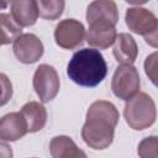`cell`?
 <instances>
[{
  "instance_id": "cell-2",
  "label": "cell",
  "mask_w": 158,
  "mask_h": 158,
  "mask_svg": "<svg viewBox=\"0 0 158 158\" xmlns=\"http://www.w3.org/2000/svg\"><path fill=\"white\" fill-rule=\"evenodd\" d=\"M67 74L80 86L95 88L105 79L107 64L98 49L83 48L72 56L67 65Z\"/></svg>"
},
{
  "instance_id": "cell-16",
  "label": "cell",
  "mask_w": 158,
  "mask_h": 158,
  "mask_svg": "<svg viewBox=\"0 0 158 158\" xmlns=\"http://www.w3.org/2000/svg\"><path fill=\"white\" fill-rule=\"evenodd\" d=\"M1 44H7L15 42L22 35V26L15 20L12 14H1Z\"/></svg>"
},
{
  "instance_id": "cell-14",
  "label": "cell",
  "mask_w": 158,
  "mask_h": 158,
  "mask_svg": "<svg viewBox=\"0 0 158 158\" xmlns=\"http://www.w3.org/2000/svg\"><path fill=\"white\" fill-rule=\"evenodd\" d=\"M52 158H88L77 143L68 136H56L49 142Z\"/></svg>"
},
{
  "instance_id": "cell-10",
  "label": "cell",
  "mask_w": 158,
  "mask_h": 158,
  "mask_svg": "<svg viewBox=\"0 0 158 158\" xmlns=\"http://www.w3.org/2000/svg\"><path fill=\"white\" fill-rule=\"evenodd\" d=\"M27 125L20 112H10L0 121V138L2 142H15L27 133Z\"/></svg>"
},
{
  "instance_id": "cell-18",
  "label": "cell",
  "mask_w": 158,
  "mask_h": 158,
  "mask_svg": "<svg viewBox=\"0 0 158 158\" xmlns=\"http://www.w3.org/2000/svg\"><path fill=\"white\" fill-rule=\"evenodd\" d=\"M139 158H158V136L143 138L137 148Z\"/></svg>"
},
{
  "instance_id": "cell-12",
  "label": "cell",
  "mask_w": 158,
  "mask_h": 158,
  "mask_svg": "<svg viewBox=\"0 0 158 158\" xmlns=\"http://www.w3.org/2000/svg\"><path fill=\"white\" fill-rule=\"evenodd\" d=\"M112 53L118 63L132 65L138 54V47L135 38L128 33H118L114 43Z\"/></svg>"
},
{
  "instance_id": "cell-17",
  "label": "cell",
  "mask_w": 158,
  "mask_h": 158,
  "mask_svg": "<svg viewBox=\"0 0 158 158\" xmlns=\"http://www.w3.org/2000/svg\"><path fill=\"white\" fill-rule=\"evenodd\" d=\"M65 2L62 0H49V1H37L40 16L44 20H57L64 10Z\"/></svg>"
},
{
  "instance_id": "cell-15",
  "label": "cell",
  "mask_w": 158,
  "mask_h": 158,
  "mask_svg": "<svg viewBox=\"0 0 158 158\" xmlns=\"http://www.w3.org/2000/svg\"><path fill=\"white\" fill-rule=\"evenodd\" d=\"M11 14L15 20L22 26H32L36 23L40 15L37 1L35 0H16L11 2Z\"/></svg>"
},
{
  "instance_id": "cell-4",
  "label": "cell",
  "mask_w": 158,
  "mask_h": 158,
  "mask_svg": "<svg viewBox=\"0 0 158 158\" xmlns=\"http://www.w3.org/2000/svg\"><path fill=\"white\" fill-rule=\"evenodd\" d=\"M139 85V74L136 67L121 64L116 68L111 80V90L116 98L128 101L138 94Z\"/></svg>"
},
{
  "instance_id": "cell-6",
  "label": "cell",
  "mask_w": 158,
  "mask_h": 158,
  "mask_svg": "<svg viewBox=\"0 0 158 158\" xmlns=\"http://www.w3.org/2000/svg\"><path fill=\"white\" fill-rule=\"evenodd\" d=\"M85 37L84 25L74 19L62 20L54 30L56 43L64 49H74L83 43Z\"/></svg>"
},
{
  "instance_id": "cell-8",
  "label": "cell",
  "mask_w": 158,
  "mask_h": 158,
  "mask_svg": "<svg viewBox=\"0 0 158 158\" xmlns=\"http://www.w3.org/2000/svg\"><path fill=\"white\" fill-rule=\"evenodd\" d=\"M125 20L127 27L132 32L142 35L143 37L148 35L158 22V19L154 16L152 11L139 6L128 7L125 15Z\"/></svg>"
},
{
  "instance_id": "cell-20",
  "label": "cell",
  "mask_w": 158,
  "mask_h": 158,
  "mask_svg": "<svg viewBox=\"0 0 158 158\" xmlns=\"http://www.w3.org/2000/svg\"><path fill=\"white\" fill-rule=\"evenodd\" d=\"M0 78H1V85H2V100H1V105H5L9 101V99L11 98V95H12V86H11V83L7 80V78H6L5 74H1Z\"/></svg>"
},
{
  "instance_id": "cell-21",
  "label": "cell",
  "mask_w": 158,
  "mask_h": 158,
  "mask_svg": "<svg viewBox=\"0 0 158 158\" xmlns=\"http://www.w3.org/2000/svg\"><path fill=\"white\" fill-rule=\"evenodd\" d=\"M143 38H144L146 43H148L151 47L158 48V22H157L156 27H154L148 35H146Z\"/></svg>"
},
{
  "instance_id": "cell-9",
  "label": "cell",
  "mask_w": 158,
  "mask_h": 158,
  "mask_svg": "<svg viewBox=\"0 0 158 158\" xmlns=\"http://www.w3.org/2000/svg\"><path fill=\"white\" fill-rule=\"evenodd\" d=\"M86 21L89 26L99 22L111 23L115 26L118 21L116 2L112 0H96L90 2L86 9Z\"/></svg>"
},
{
  "instance_id": "cell-7",
  "label": "cell",
  "mask_w": 158,
  "mask_h": 158,
  "mask_svg": "<svg viewBox=\"0 0 158 158\" xmlns=\"http://www.w3.org/2000/svg\"><path fill=\"white\" fill-rule=\"evenodd\" d=\"M16 58L25 64L36 63L43 54V43L33 33L21 35L12 46Z\"/></svg>"
},
{
  "instance_id": "cell-22",
  "label": "cell",
  "mask_w": 158,
  "mask_h": 158,
  "mask_svg": "<svg viewBox=\"0 0 158 158\" xmlns=\"http://www.w3.org/2000/svg\"><path fill=\"white\" fill-rule=\"evenodd\" d=\"M1 158H12L11 147H9L5 142L1 143Z\"/></svg>"
},
{
  "instance_id": "cell-5",
  "label": "cell",
  "mask_w": 158,
  "mask_h": 158,
  "mask_svg": "<svg viewBox=\"0 0 158 158\" xmlns=\"http://www.w3.org/2000/svg\"><path fill=\"white\" fill-rule=\"evenodd\" d=\"M60 81L57 70L48 64L37 67L33 74V89L42 102L53 100L59 91Z\"/></svg>"
},
{
  "instance_id": "cell-13",
  "label": "cell",
  "mask_w": 158,
  "mask_h": 158,
  "mask_svg": "<svg viewBox=\"0 0 158 158\" xmlns=\"http://www.w3.org/2000/svg\"><path fill=\"white\" fill-rule=\"evenodd\" d=\"M20 114L27 125L28 132L41 131L47 123V110L42 104L37 101H30L25 104Z\"/></svg>"
},
{
  "instance_id": "cell-11",
  "label": "cell",
  "mask_w": 158,
  "mask_h": 158,
  "mask_svg": "<svg viewBox=\"0 0 158 158\" xmlns=\"http://www.w3.org/2000/svg\"><path fill=\"white\" fill-rule=\"evenodd\" d=\"M116 28L111 23L99 22L90 25L86 32V42L89 46L99 49H106L112 46L116 41Z\"/></svg>"
},
{
  "instance_id": "cell-3",
  "label": "cell",
  "mask_w": 158,
  "mask_h": 158,
  "mask_svg": "<svg viewBox=\"0 0 158 158\" xmlns=\"http://www.w3.org/2000/svg\"><path fill=\"white\" fill-rule=\"evenodd\" d=\"M127 125L137 131L152 126L157 117V109L153 99L147 93H138L126 101L123 110Z\"/></svg>"
},
{
  "instance_id": "cell-19",
  "label": "cell",
  "mask_w": 158,
  "mask_h": 158,
  "mask_svg": "<svg viewBox=\"0 0 158 158\" xmlns=\"http://www.w3.org/2000/svg\"><path fill=\"white\" fill-rule=\"evenodd\" d=\"M143 67H144V72L148 79L153 83L154 86L158 88V52L151 53L144 59Z\"/></svg>"
},
{
  "instance_id": "cell-1",
  "label": "cell",
  "mask_w": 158,
  "mask_h": 158,
  "mask_svg": "<svg viewBox=\"0 0 158 158\" xmlns=\"http://www.w3.org/2000/svg\"><path fill=\"white\" fill-rule=\"evenodd\" d=\"M85 118L81 128L84 142L93 149L107 148L114 141L115 127L120 118L116 106L106 100L94 101L89 106Z\"/></svg>"
}]
</instances>
